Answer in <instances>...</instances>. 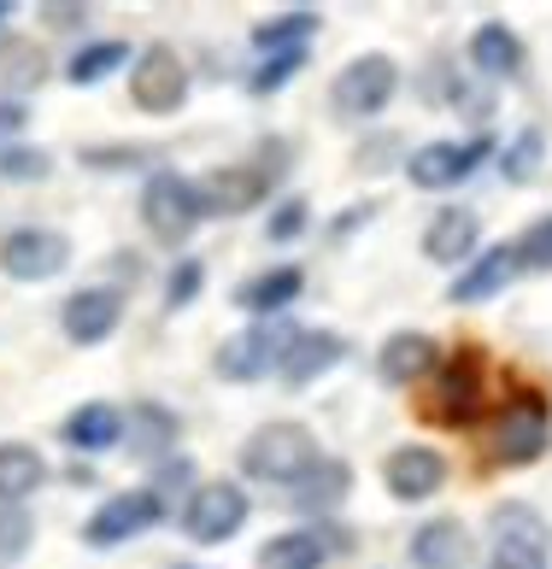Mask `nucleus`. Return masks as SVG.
<instances>
[{"label":"nucleus","instance_id":"1","mask_svg":"<svg viewBox=\"0 0 552 569\" xmlns=\"http://www.w3.org/2000/svg\"><path fill=\"white\" fill-rule=\"evenodd\" d=\"M487 393H494L487 388V352L459 347V352L441 358V370L417 388L412 411H417V423H430V429H476V423H487Z\"/></svg>","mask_w":552,"mask_h":569},{"label":"nucleus","instance_id":"2","mask_svg":"<svg viewBox=\"0 0 552 569\" xmlns=\"http://www.w3.org/2000/svg\"><path fill=\"white\" fill-rule=\"evenodd\" d=\"M288 153H294L288 141L265 136L259 147H253V159H236V164H211L206 177H195L206 218H247V212H259V206L270 200V188L288 177V164H294Z\"/></svg>","mask_w":552,"mask_h":569},{"label":"nucleus","instance_id":"3","mask_svg":"<svg viewBox=\"0 0 552 569\" xmlns=\"http://www.w3.org/2000/svg\"><path fill=\"white\" fill-rule=\"evenodd\" d=\"M317 463H324V447L306 423H265L241 440V476L265 481L276 493H294Z\"/></svg>","mask_w":552,"mask_h":569},{"label":"nucleus","instance_id":"4","mask_svg":"<svg viewBox=\"0 0 552 569\" xmlns=\"http://www.w3.org/2000/svg\"><path fill=\"white\" fill-rule=\"evenodd\" d=\"M552 447V399L541 388H518L505 406L487 417V463L500 470H529Z\"/></svg>","mask_w":552,"mask_h":569},{"label":"nucleus","instance_id":"5","mask_svg":"<svg viewBox=\"0 0 552 569\" xmlns=\"http://www.w3.org/2000/svg\"><path fill=\"white\" fill-rule=\"evenodd\" d=\"M136 212H141L147 236H154L159 247H171V252H183L188 241H195V229L206 223L200 188H195V177H183L177 164H159V171L141 177Z\"/></svg>","mask_w":552,"mask_h":569},{"label":"nucleus","instance_id":"6","mask_svg":"<svg viewBox=\"0 0 552 569\" xmlns=\"http://www.w3.org/2000/svg\"><path fill=\"white\" fill-rule=\"evenodd\" d=\"M487 569H552V522L529 499L487 511Z\"/></svg>","mask_w":552,"mask_h":569},{"label":"nucleus","instance_id":"7","mask_svg":"<svg viewBox=\"0 0 552 569\" xmlns=\"http://www.w3.org/2000/svg\"><path fill=\"white\" fill-rule=\"evenodd\" d=\"M294 341H300V323L294 318H253L247 329H236L218 352H211V370H218L224 382H265V376L283 370Z\"/></svg>","mask_w":552,"mask_h":569},{"label":"nucleus","instance_id":"8","mask_svg":"<svg viewBox=\"0 0 552 569\" xmlns=\"http://www.w3.org/2000/svg\"><path fill=\"white\" fill-rule=\"evenodd\" d=\"M394 94H400V66L394 59L388 53H358L329 82V112L342 123H371V118H382L394 107Z\"/></svg>","mask_w":552,"mask_h":569},{"label":"nucleus","instance_id":"9","mask_svg":"<svg viewBox=\"0 0 552 569\" xmlns=\"http://www.w3.org/2000/svg\"><path fill=\"white\" fill-rule=\"evenodd\" d=\"M247 517H253V499L241 481H200V488H188L183 499V535L195 540V546H224V540H236L247 529Z\"/></svg>","mask_w":552,"mask_h":569},{"label":"nucleus","instance_id":"10","mask_svg":"<svg viewBox=\"0 0 552 569\" xmlns=\"http://www.w3.org/2000/svg\"><path fill=\"white\" fill-rule=\"evenodd\" d=\"M494 153H500V141L482 130V136H471V141H423L417 153H406V164H400V171H406L423 194H447V188L471 182Z\"/></svg>","mask_w":552,"mask_h":569},{"label":"nucleus","instance_id":"11","mask_svg":"<svg viewBox=\"0 0 552 569\" xmlns=\"http://www.w3.org/2000/svg\"><path fill=\"white\" fill-rule=\"evenodd\" d=\"M165 522V493H154L141 481V488H124L112 499H100L89 522H82V546H95V552H112V546H130L136 535L159 529Z\"/></svg>","mask_w":552,"mask_h":569},{"label":"nucleus","instance_id":"12","mask_svg":"<svg viewBox=\"0 0 552 569\" xmlns=\"http://www.w3.org/2000/svg\"><path fill=\"white\" fill-rule=\"evenodd\" d=\"M130 100H136V112H147V118L183 112L188 66H183V53L171 48V41H147V48H136V59H130Z\"/></svg>","mask_w":552,"mask_h":569},{"label":"nucleus","instance_id":"13","mask_svg":"<svg viewBox=\"0 0 552 569\" xmlns=\"http://www.w3.org/2000/svg\"><path fill=\"white\" fill-rule=\"evenodd\" d=\"M71 264V236L66 229H41V223H18L0 236V277L12 282H53Z\"/></svg>","mask_w":552,"mask_h":569},{"label":"nucleus","instance_id":"14","mask_svg":"<svg viewBox=\"0 0 552 569\" xmlns=\"http://www.w3.org/2000/svg\"><path fill=\"white\" fill-rule=\"evenodd\" d=\"M453 463L441 447H430V440H406V447H394L388 458H382V488H388L394 505H423L435 499L441 488H447Z\"/></svg>","mask_w":552,"mask_h":569},{"label":"nucleus","instance_id":"15","mask_svg":"<svg viewBox=\"0 0 552 569\" xmlns=\"http://www.w3.org/2000/svg\"><path fill=\"white\" fill-rule=\"evenodd\" d=\"M118 323H124V288H112V282H89V288L66 293V306H59V329H66L71 347L112 341Z\"/></svg>","mask_w":552,"mask_h":569},{"label":"nucleus","instance_id":"16","mask_svg":"<svg viewBox=\"0 0 552 569\" xmlns=\"http://www.w3.org/2000/svg\"><path fill=\"white\" fill-rule=\"evenodd\" d=\"M441 341L435 335H423V329H394L388 341H382V352H376V376L388 388H423L430 376L441 370Z\"/></svg>","mask_w":552,"mask_h":569},{"label":"nucleus","instance_id":"17","mask_svg":"<svg viewBox=\"0 0 552 569\" xmlns=\"http://www.w3.org/2000/svg\"><path fill=\"white\" fill-rule=\"evenodd\" d=\"M124 447H130V458H141V463L177 458V447H183V417L165 406V399H136V406L124 411Z\"/></svg>","mask_w":552,"mask_h":569},{"label":"nucleus","instance_id":"18","mask_svg":"<svg viewBox=\"0 0 552 569\" xmlns=\"http://www.w3.org/2000/svg\"><path fill=\"white\" fill-rule=\"evenodd\" d=\"M482 252V218L471 206H441L423 229V259L441 264V270H464Z\"/></svg>","mask_w":552,"mask_h":569},{"label":"nucleus","instance_id":"19","mask_svg":"<svg viewBox=\"0 0 552 569\" xmlns=\"http://www.w3.org/2000/svg\"><path fill=\"white\" fill-rule=\"evenodd\" d=\"M406 552H412L417 569H471L476 563V535L464 529V517H430V522H417Z\"/></svg>","mask_w":552,"mask_h":569},{"label":"nucleus","instance_id":"20","mask_svg":"<svg viewBox=\"0 0 552 569\" xmlns=\"http://www.w3.org/2000/svg\"><path fill=\"white\" fill-rule=\"evenodd\" d=\"M523 277L518 270V252H512V241H500V247H482L471 264L453 277V288H447V300L453 306H482V300H494V293H505Z\"/></svg>","mask_w":552,"mask_h":569},{"label":"nucleus","instance_id":"21","mask_svg":"<svg viewBox=\"0 0 552 569\" xmlns=\"http://www.w3.org/2000/svg\"><path fill=\"white\" fill-rule=\"evenodd\" d=\"M464 59H471V71L487 77V82H518L523 66H529V48L523 36L512 24H500V18H487V24H476L471 48H464Z\"/></svg>","mask_w":552,"mask_h":569},{"label":"nucleus","instance_id":"22","mask_svg":"<svg viewBox=\"0 0 552 569\" xmlns=\"http://www.w3.org/2000/svg\"><path fill=\"white\" fill-rule=\"evenodd\" d=\"M59 440H66L77 458L112 452V447H124V411L112 406V399H82L77 411H66V423H59Z\"/></svg>","mask_w":552,"mask_h":569},{"label":"nucleus","instance_id":"23","mask_svg":"<svg viewBox=\"0 0 552 569\" xmlns=\"http://www.w3.org/2000/svg\"><path fill=\"white\" fill-rule=\"evenodd\" d=\"M306 293V270L300 264H265L259 277H247L229 300H236L247 318H288V306Z\"/></svg>","mask_w":552,"mask_h":569},{"label":"nucleus","instance_id":"24","mask_svg":"<svg viewBox=\"0 0 552 569\" xmlns=\"http://www.w3.org/2000/svg\"><path fill=\"white\" fill-rule=\"evenodd\" d=\"M342 358H347V335H335V329H300V341L288 347L276 382H283V388H312L317 376H329Z\"/></svg>","mask_w":552,"mask_h":569},{"label":"nucleus","instance_id":"25","mask_svg":"<svg viewBox=\"0 0 552 569\" xmlns=\"http://www.w3.org/2000/svg\"><path fill=\"white\" fill-rule=\"evenodd\" d=\"M347 493H353V463H347V458H324V463H317V470L300 481V488L283 493V499H288L300 517H329Z\"/></svg>","mask_w":552,"mask_h":569},{"label":"nucleus","instance_id":"26","mask_svg":"<svg viewBox=\"0 0 552 569\" xmlns=\"http://www.w3.org/2000/svg\"><path fill=\"white\" fill-rule=\"evenodd\" d=\"M48 481V458L30 440H0V505H24Z\"/></svg>","mask_w":552,"mask_h":569},{"label":"nucleus","instance_id":"27","mask_svg":"<svg viewBox=\"0 0 552 569\" xmlns=\"http://www.w3.org/2000/svg\"><path fill=\"white\" fill-rule=\"evenodd\" d=\"M329 563V540L317 529H283L259 546V569H324Z\"/></svg>","mask_w":552,"mask_h":569},{"label":"nucleus","instance_id":"28","mask_svg":"<svg viewBox=\"0 0 552 569\" xmlns=\"http://www.w3.org/2000/svg\"><path fill=\"white\" fill-rule=\"evenodd\" d=\"M317 30H324V12H317V7H294V12H276V18H265V24H253V48H259V53L312 48Z\"/></svg>","mask_w":552,"mask_h":569},{"label":"nucleus","instance_id":"29","mask_svg":"<svg viewBox=\"0 0 552 569\" xmlns=\"http://www.w3.org/2000/svg\"><path fill=\"white\" fill-rule=\"evenodd\" d=\"M130 59H136L130 41H89V48H77L66 59V82H77V89H100V82L118 77Z\"/></svg>","mask_w":552,"mask_h":569},{"label":"nucleus","instance_id":"30","mask_svg":"<svg viewBox=\"0 0 552 569\" xmlns=\"http://www.w3.org/2000/svg\"><path fill=\"white\" fill-rule=\"evenodd\" d=\"M41 77H48V53H41L36 41H24V36L0 41V89H7V100L30 94Z\"/></svg>","mask_w":552,"mask_h":569},{"label":"nucleus","instance_id":"31","mask_svg":"<svg viewBox=\"0 0 552 569\" xmlns=\"http://www.w3.org/2000/svg\"><path fill=\"white\" fill-rule=\"evenodd\" d=\"M541 164H546V130H535V123H529V130H518L512 147H500V177L512 182V188L535 182Z\"/></svg>","mask_w":552,"mask_h":569},{"label":"nucleus","instance_id":"32","mask_svg":"<svg viewBox=\"0 0 552 569\" xmlns=\"http://www.w3.org/2000/svg\"><path fill=\"white\" fill-rule=\"evenodd\" d=\"M306 59H312V48H283V53H259V66L247 71V94L270 100L276 89H288V82L306 71Z\"/></svg>","mask_w":552,"mask_h":569},{"label":"nucleus","instance_id":"33","mask_svg":"<svg viewBox=\"0 0 552 569\" xmlns=\"http://www.w3.org/2000/svg\"><path fill=\"white\" fill-rule=\"evenodd\" d=\"M48 177H53L48 147H30V141L0 147V182H48Z\"/></svg>","mask_w":552,"mask_h":569},{"label":"nucleus","instance_id":"34","mask_svg":"<svg viewBox=\"0 0 552 569\" xmlns=\"http://www.w3.org/2000/svg\"><path fill=\"white\" fill-rule=\"evenodd\" d=\"M512 252H518V270H552V212H541V218H529L518 236H512Z\"/></svg>","mask_w":552,"mask_h":569},{"label":"nucleus","instance_id":"35","mask_svg":"<svg viewBox=\"0 0 552 569\" xmlns=\"http://www.w3.org/2000/svg\"><path fill=\"white\" fill-rule=\"evenodd\" d=\"M30 546H36V517L24 505H0V569L24 563Z\"/></svg>","mask_w":552,"mask_h":569},{"label":"nucleus","instance_id":"36","mask_svg":"<svg viewBox=\"0 0 552 569\" xmlns=\"http://www.w3.org/2000/svg\"><path fill=\"white\" fill-rule=\"evenodd\" d=\"M200 288H206V264L200 259H183L165 270V311H183V306H195L200 300Z\"/></svg>","mask_w":552,"mask_h":569},{"label":"nucleus","instance_id":"37","mask_svg":"<svg viewBox=\"0 0 552 569\" xmlns=\"http://www.w3.org/2000/svg\"><path fill=\"white\" fill-rule=\"evenodd\" d=\"M306 223H312V206H306V200H283V206L265 218V241H270V247H288V241L306 236Z\"/></svg>","mask_w":552,"mask_h":569},{"label":"nucleus","instance_id":"38","mask_svg":"<svg viewBox=\"0 0 552 569\" xmlns=\"http://www.w3.org/2000/svg\"><path fill=\"white\" fill-rule=\"evenodd\" d=\"M147 159H154L147 147H89V153H82L89 171H141ZM147 171H159V164H147Z\"/></svg>","mask_w":552,"mask_h":569},{"label":"nucleus","instance_id":"39","mask_svg":"<svg viewBox=\"0 0 552 569\" xmlns=\"http://www.w3.org/2000/svg\"><path fill=\"white\" fill-rule=\"evenodd\" d=\"M188 481H195V458L177 452V458L154 463V481H147V488H154V493H177V488H188Z\"/></svg>","mask_w":552,"mask_h":569},{"label":"nucleus","instance_id":"40","mask_svg":"<svg viewBox=\"0 0 552 569\" xmlns=\"http://www.w3.org/2000/svg\"><path fill=\"white\" fill-rule=\"evenodd\" d=\"M41 24H48V30H82V24H89V7H77V0H53V7H41Z\"/></svg>","mask_w":552,"mask_h":569},{"label":"nucleus","instance_id":"41","mask_svg":"<svg viewBox=\"0 0 552 569\" xmlns=\"http://www.w3.org/2000/svg\"><path fill=\"white\" fill-rule=\"evenodd\" d=\"M24 123H30L24 100H7V94H0V147H12L18 136H24Z\"/></svg>","mask_w":552,"mask_h":569},{"label":"nucleus","instance_id":"42","mask_svg":"<svg viewBox=\"0 0 552 569\" xmlns=\"http://www.w3.org/2000/svg\"><path fill=\"white\" fill-rule=\"evenodd\" d=\"M376 212H382V206H376V200H358V206H353V212H342V218H329V229H324V236H329V241H347V236H353V229H358V223H371Z\"/></svg>","mask_w":552,"mask_h":569},{"label":"nucleus","instance_id":"43","mask_svg":"<svg viewBox=\"0 0 552 569\" xmlns=\"http://www.w3.org/2000/svg\"><path fill=\"white\" fill-rule=\"evenodd\" d=\"M400 147V136H382V141H365L358 147V159H353V171L365 177V171H382V164H388V153Z\"/></svg>","mask_w":552,"mask_h":569},{"label":"nucleus","instance_id":"44","mask_svg":"<svg viewBox=\"0 0 552 569\" xmlns=\"http://www.w3.org/2000/svg\"><path fill=\"white\" fill-rule=\"evenodd\" d=\"M12 12H18L12 0H0V41H7V24H12Z\"/></svg>","mask_w":552,"mask_h":569},{"label":"nucleus","instance_id":"45","mask_svg":"<svg viewBox=\"0 0 552 569\" xmlns=\"http://www.w3.org/2000/svg\"><path fill=\"white\" fill-rule=\"evenodd\" d=\"M177 569H206V563H177Z\"/></svg>","mask_w":552,"mask_h":569}]
</instances>
